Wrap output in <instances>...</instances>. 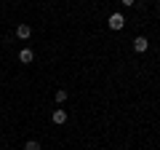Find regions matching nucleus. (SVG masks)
Instances as JSON below:
<instances>
[{
    "label": "nucleus",
    "mask_w": 160,
    "mask_h": 150,
    "mask_svg": "<svg viewBox=\"0 0 160 150\" xmlns=\"http://www.w3.org/2000/svg\"><path fill=\"white\" fill-rule=\"evenodd\" d=\"M29 35H32V27H29V24H19V27H16V38H22V40H27Z\"/></svg>",
    "instance_id": "20e7f679"
},
{
    "label": "nucleus",
    "mask_w": 160,
    "mask_h": 150,
    "mask_svg": "<svg viewBox=\"0 0 160 150\" xmlns=\"http://www.w3.org/2000/svg\"><path fill=\"white\" fill-rule=\"evenodd\" d=\"M147 48H149V40L144 38V35H139V38H133V51H136V54H144Z\"/></svg>",
    "instance_id": "f03ea898"
},
{
    "label": "nucleus",
    "mask_w": 160,
    "mask_h": 150,
    "mask_svg": "<svg viewBox=\"0 0 160 150\" xmlns=\"http://www.w3.org/2000/svg\"><path fill=\"white\" fill-rule=\"evenodd\" d=\"M24 150H43V147H40V142H35V139H29V142L24 145Z\"/></svg>",
    "instance_id": "0eeeda50"
},
{
    "label": "nucleus",
    "mask_w": 160,
    "mask_h": 150,
    "mask_svg": "<svg viewBox=\"0 0 160 150\" xmlns=\"http://www.w3.org/2000/svg\"><path fill=\"white\" fill-rule=\"evenodd\" d=\"M67 99H69V94L64 91V88H59V91H56V102L62 104V102H67Z\"/></svg>",
    "instance_id": "423d86ee"
},
{
    "label": "nucleus",
    "mask_w": 160,
    "mask_h": 150,
    "mask_svg": "<svg viewBox=\"0 0 160 150\" xmlns=\"http://www.w3.org/2000/svg\"><path fill=\"white\" fill-rule=\"evenodd\" d=\"M32 59H35V51H32V48H22V51H19V62H22V64H29Z\"/></svg>",
    "instance_id": "7ed1b4c3"
},
{
    "label": "nucleus",
    "mask_w": 160,
    "mask_h": 150,
    "mask_svg": "<svg viewBox=\"0 0 160 150\" xmlns=\"http://www.w3.org/2000/svg\"><path fill=\"white\" fill-rule=\"evenodd\" d=\"M120 3H123V6H126V8H131V6H136V0H120Z\"/></svg>",
    "instance_id": "6e6552de"
},
{
    "label": "nucleus",
    "mask_w": 160,
    "mask_h": 150,
    "mask_svg": "<svg viewBox=\"0 0 160 150\" xmlns=\"http://www.w3.org/2000/svg\"><path fill=\"white\" fill-rule=\"evenodd\" d=\"M53 123H59V126H62V123H67V110H62V107H59V110H53Z\"/></svg>",
    "instance_id": "39448f33"
},
{
    "label": "nucleus",
    "mask_w": 160,
    "mask_h": 150,
    "mask_svg": "<svg viewBox=\"0 0 160 150\" xmlns=\"http://www.w3.org/2000/svg\"><path fill=\"white\" fill-rule=\"evenodd\" d=\"M126 27V16L123 13H112L109 16V29H123Z\"/></svg>",
    "instance_id": "f257e3e1"
}]
</instances>
